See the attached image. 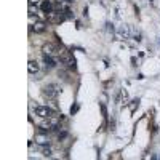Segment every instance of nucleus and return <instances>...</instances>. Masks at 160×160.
I'll return each mask as SVG.
<instances>
[{"mask_svg":"<svg viewBox=\"0 0 160 160\" xmlns=\"http://www.w3.org/2000/svg\"><path fill=\"white\" fill-rule=\"evenodd\" d=\"M58 59L61 61V64H63V66H66V67H69V69H75V59H74L72 53H70L69 50H66L63 45H61V48H59Z\"/></svg>","mask_w":160,"mask_h":160,"instance_id":"nucleus-1","label":"nucleus"},{"mask_svg":"<svg viewBox=\"0 0 160 160\" xmlns=\"http://www.w3.org/2000/svg\"><path fill=\"white\" fill-rule=\"evenodd\" d=\"M34 112H35L37 117H40V119H48V117L56 115V111L48 107V106H37L34 109Z\"/></svg>","mask_w":160,"mask_h":160,"instance_id":"nucleus-2","label":"nucleus"},{"mask_svg":"<svg viewBox=\"0 0 160 160\" xmlns=\"http://www.w3.org/2000/svg\"><path fill=\"white\" fill-rule=\"evenodd\" d=\"M59 93H61V88H59V85H56V83H50V85L43 87V95L48 98V99H53Z\"/></svg>","mask_w":160,"mask_h":160,"instance_id":"nucleus-3","label":"nucleus"},{"mask_svg":"<svg viewBox=\"0 0 160 160\" xmlns=\"http://www.w3.org/2000/svg\"><path fill=\"white\" fill-rule=\"evenodd\" d=\"M42 51H43L45 55H50V56H58V53H59V48L56 45H53V43H45L43 45V48H42Z\"/></svg>","mask_w":160,"mask_h":160,"instance_id":"nucleus-4","label":"nucleus"},{"mask_svg":"<svg viewBox=\"0 0 160 160\" xmlns=\"http://www.w3.org/2000/svg\"><path fill=\"white\" fill-rule=\"evenodd\" d=\"M40 10L43 11L45 15H48V13L55 11V8H53V2H51V0H43V2L40 3Z\"/></svg>","mask_w":160,"mask_h":160,"instance_id":"nucleus-5","label":"nucleus"},{"mask_svg":"<svg viewBox=\"0 0 160 160\" xmlns=\"http://www.w3.org/2000/svg\"><path fill=\"white\" fill-rule=\"evenodd\" d=\"M32 26V31L35 32V34H43L46 31V24L43 21H35V24H31Z\"/></svg>","mask_w":160,"mask_h":160,"instance_id":"nucleus-6","label":"nucleus"},{"mask_svg":"<svg viewBox=\"0 0 160 160\" xmlns=\"http://www.w3.org/2000/svg\"><path fill=\"white\" fill-rule=\"evenodd\" d=\"M43 63H45V66H46V69H51V67H55V66H56V61H55L53 56L45 55V53H43Z\"/></svg>","mask_w":160,"mask_h":160,"instance_id":"nucleus-7","label":"nucleus"},{"mask_svg":"<svg viewBox=\"0 0 160 160\" xmlns=\"http://www.w3.org/2000/svg\"><path fill=\"white\" fill-rule=\"evenodd\" d=\"M39 63L37 61H34V59H31L29 63H27V70H29V74H37L39 72Z\"/></svg>","mask_w":160,"mask_h":160,"instance_id":"nucleus-8","label":"nucleus"},{"mask_svg":"<svg viewBox=\"0 0 160 160\" xmlns=\"http://www.w3.org/2000/svg\"><path fill=\"white\" fill-rule=\"evenodd\" d=\"M119 37L120 39H128L130 37V27L128 26H122L119 29Z\"/></svg>","mask_w":160,"mask_h":160,"instance_id":"nucleus-9","label":"nucleus"},{"mask_svg":"<svg viewBox=\"0 0 160 160\" xmlns=\"http://www.w3.org/2000/svg\"><path fill=\"white\" fill-rule=\"evenodd\" d=\"M119 102H120V104H128V93H126L125 90H122V91H120Z\"/></svg>","mask_w":160,"mask_h":160,"instance_id":"nucleus-10","label":"nucleus"},{"mask_svg":"<svg viewBox=\"0 0 160 160\" xmlns=\"http://www.w3.org/2000/svg\"><path fill=\"white\" fill-rule=\"evenodd\" d=\"M39 141H37V143L39 144H48V138H43V136H39V138H37Z\"/></svg>","mask_w":160,"mask_h":160,"instance_id":"nucleus-11","label":"nucleus"},{"mask_svg":"<svg viewBox=\"0 0 160 160\" xmlns=\"http://www.w3.org/2000/svg\"><path fill=\"white\" fill-rule=\"evenodd\" d=\"M37 13V7L34 8V5H29V16H34Z\"/></svg>","mask_w":160,"mask_h":160,"instance_id":"nucleus-12","label":"nucleus"},{"mask_svg":"<svg viewBox=\"0 0 160 160\" xmlns=\"http://www.w3.org/2000/svg\"><path fill=\"white\" fill-rule=\"evenodd\" d=\"M43 155H45V157H50V155H51V149H50V147H48V149L45 147V149H43Z\"/></svg>","mask_w":160,"mask_h":160,"instance_id":"nucleus-13","label":"nucleus"},{"mask_svg":"<svg viewBox=\"0 0 160 160\" xmlns=\"http://www.w3.org/2000/svg\"><path fill=\"white\" fill-rule=\"evenodd\" d=\"M138 102H139L138 99H135V101H133V104L130 106V109H131V111H135V109H136V106H138Z\"/></svg>","mask_w":160,"mask_h":160,"instance_id":"nucleus-14","label":"nucleus"},{"mask_svg":"<svg viewBox=\"0 0 160 160\" xmlns=\"http://www.w3.org/2000/svg\"><path fill=\"white\" fill-rule=\"evenodd\" d=\"M66 136H67V133H66V131H63V133H59V135H58V139L61 141V139H64Z\"/></svg>","mask_w":160,"mask_h":160,"instance_id":"nucleus-15","label":"nucleus"},{"mask_svg":"<svg viewBox=\"0 0 160 160\" xmlns=\"http://www.w3.org/2000/svg\"><path fill=\"white\" fill-rule=\"evenodd\" d=\"M39 0H29V5H34V3H37Z\"/></svg>","mask_w":160,"mask_h":160,"instance_id":"nucleus-16","label":"nucleus"},{"mask_svg":"<svg viewBox=\"0 0 160 160\" xmlns=\"http://www.w3.org/2000/svg\"><path fill=\"white\" fill-rule=\"evenodd\" d=\"M64 2H67V3H72V2H74V0H64Z\"/></svg>","mask_w":160,"mask_h":160,"instance_id":"nucleus-17","label":"nucleus"}]
</instances>
